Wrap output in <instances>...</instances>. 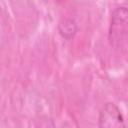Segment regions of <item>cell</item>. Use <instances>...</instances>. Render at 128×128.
<instances>
[{"label": "cell", "mask_w": 128, "mask_h": 128, "mask_svg": "<svg viewBox=\"0 0 128 128\" xmlns=\"http://www.w3.org/2000/svg\"><path fill=\"white\" fill-rule=\"evenodd\" d=\"M127 8L122 6L114 10L109 28V40L115 48H121L126 44L127 38Z\"/></svg>", "instance_id": "cell-1"}, {"label": "cell", "mask_w": 128, "mask_h": 128, "mask_svg": "<svg viewBox=\"0 0 128 128\" xmlns=\"http://www.w3.org/2000/svg\"><path fill=\"white\" fill-rule=\"evenodd\" d=\"M99 128H126L121 111L114 103H106L101 109Z\"/></svg>", "instance_id": "cell-2"}, {"label": "cell", "mask_w": 128, "mask_h": 128, "mask_svg": "<svg viewBox=\"0 0 128 128\" xmlns=\"http://www.w3.org/2000/svg\"><path fill=\"white\" fill-rule=\"evenodd\" d=\"M60 26H63V29H60L61 34L66 38H71L74 36V34L77 31L76 24H74L72 21H64V24H60Z\"/></svg>", "instance_id": "cell-3"}]
</instances>
